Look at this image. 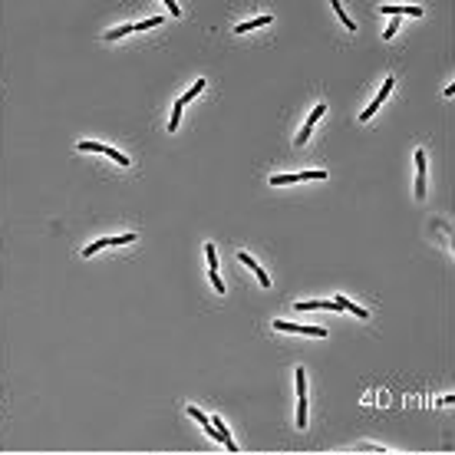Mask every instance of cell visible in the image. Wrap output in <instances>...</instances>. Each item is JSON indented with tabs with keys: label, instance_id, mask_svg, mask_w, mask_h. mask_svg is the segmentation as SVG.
<instances>
[{
	"label": "cell",
	"instance_id": "5bb4252c",
	"mask_svg": "<svg viewBox=\"0 0 455 455\" xmlns=\"http://www.w3.org/2000/svg\"><path fill=\"white\" fill-rule=\"evenodd\" d=\"M264 23H271V17H267V13H264V17H254V20H248V23H237V26H234V33L257 30V26H264Z\"/></svg>",
	"mask_w": 455,
	"mask_h": 455
},
{
	"label": "cell",
	"instance_id": "3957f363",
	"mask_svg": "<svg viewBox=\"0 0 455 455\" xmlns=\"http://www.w3.org/2000/svg\"><path fill=\"white\" fill-rule=\"evenodd\" d=\"M274 330H284V333H307V337H327V327H300V324H290V320H274Z\"/></svg>",
	"mask_w": 455,
	"mask_h": 455
},
{
	"label": "cell",
	"instance_id": "9c48e42d",
	"mask_svg": "<svg viewBox=\"0 0 455 455\" xmlns=\"http://www.w3.org/2000/svg\"><path fill=\"white\" fill-rule=\"evenodd\" d=\"M416 195H425V152H416Z\"/></svg>",
	"mask_w": 455,
	"mask_h": 455
},
{
	"label": "cell",
	"instance_id": "44dd1931",
	"mask_svg": "<svg viewBox=\"0 0 455 455\" xmlns=\"http://www.w3.org/2000/svg\"><path fill=\"white\" fill-rule=\"evenodd\" d=\"M396 30H399V20H393V23L386 26V40H389V37H396Z\"/></svg>",
	"mask_w": 455,
	"mask_h": 455
},
{
	"label": "cell",
	"instance_id": "2e32d148",
	"mask_svg": "<svg viewBox=\"0 0 455 455\" xmlns=\"http://www.w3.org/2000/svg\"><path fill=\"white\" fill-rule=\"evenodd\" d=\"M201 89H205V79H198V83H195V86H192V89H188V93H185V96H181V99H178V102H181V106H185V102H192V99H195V96H198V93H201Z\"/></svg>",
	"mask_w": 455,
	"mask_h": 455
},
{
	"label": "cell",
	"instance_id": "9a60e30c",
	"mask_svg": "<svg viewBox=\"0 0 455 455\" xmlns=\"http://www.w3.org/2000/svg\"><path fill=\"white\" fill-rule=\"evenodd\" d=\"M333 10H337V17L343 20V26H346V30H356V23L346 17V10H343V4H340V0H333Z\"/></svg>",
	"mask_w": 455,
	"mask_h": 455
},
{
	"label": "cell",
	"instance_id": "277c9868",
	"mask_svg": "<svg viewBox=\"0 0 455 455\" xmlns=\"http://www.w3.org/2000/svg\"><path fill=\"white\" fill-rule=\"evenodd\" d=\"M132 241H136V234H132V231H129V234H119V237H102V241H93V244H89V248H83V254H96V251H102V248H116V244H132Z\"/></svg>",
	"mask_w": 455,
	"mask_h": 455
},
{
	"label": "cell",
	"instance_id": "d6986e66",
	"mask_svg": "<svg viewBox=\"0 0 455 455\" xmlns=\"http://www.w3.org/2000/svg\"><path fill=\"white\" fill-rule=\"evenodd\" d=\"M158 23H162V17H149V20H139L136 30H152V26H158Z\"/></svg>",
	"mask_w": 455,
	"mask_h": 455
},
{
	"label": "cell",
	"instance_id": "52a82bcc",
	"mask_svg": "<svg viewBox=\"0 0 455 455\" xmlns=\"http://www.w3.org/2000/svg\"><path fill=\"white\" fill-rule=\"evenodd\" d=\"M327 113V106H324V102H320V106L317 109H313V113L310 116H307V125H304V129H300V136H297V145H304L307 142V139H310V132H313V125H317V119L320 116H324Z\"/></svg>",
	"mask_w": 455,
	"mask_h": 455
},
{
	"label": "cell",
	"instance_id": "7c38bea8",
	"mask_svg": "<svg viewBox=\"0 0 455 455\" xmlns=\"http://www.w3.org/2000/svg\"><path fill=\"white\" fill-rule=\"evenodd\" d=\"M380 13H393V17H399V13H409V17H422V7H380Z\"/></svg>",
	"mask_w": 455,
	"mask_h": 455
},
{
	"label": "cell",
	"instance_id": "ba28073f",
	"mask_svg": "<svg viewBox=\"0 0 455 455\" xmlns=\"http://www.w3.org/2000/svg\"><path fill=\"white\" fill-rule=\"evenodd\" d=\"M211 425H215V439H218L221 445H225V449H231V452H237V445H234V439H231V432L225 429V422H221L218 416L211 419Z\"/></svg>",
	"mask_w": 455,
	"mask_h": 455
},
{
	"label": "cell",
	"instance_id": "6da1fadb",
	"mask_svg": "<svg viewBox=\"0 0 455 455\" xmlns=\"http://www.w3.org/2000/svg\"><path fill=\"white\" fill-rule=\"evenodd\" d=\"M297 425H307V376L297 366Z\"/></svg>",
	"mask_w": 455,
	"mask_h": 455
},
{
	"label": "cell",
	"instance_id": "4fadbf2b",
	"mask_svg": "<svg viewBox=\"0 0 455 455\" xmlns=\"http://www.w3.org/2000/svg\"><path fill=\"white\" fill-rule=\"evenodd\" d=\"M333 304H337V310H350V313H356V317H369L363 307H356V304H350L346 297H333Z\"/></svg>",
	"mask_w": 455,
	"mask_h": 455
},
{
	"label": "cell",
	"instance_id": "8fae6325",
	"mask_svg": "<svg viewBox=\"0 0 455 455\" xmlns=\"http://www.w3.org/2000/svg\"><path fill=\"white\" fill-rule=\"evenodd\" d=\"M320 307H324V310H337L333 300H300L297 310H320Z\"/></svg>",
	"mask_w": 455,
	"mask_h": 455
},
{
	"label": "cell",
	"instance_id": "e0dca14e",
	"mask_svg": "<svg viewBox=\"0 0 455 455\" xmlns=\"http://www.w3.org/2000/svg\"><path fill=\"white\" fill-rule=\"evenodd\" d=\"M132 30H136V23H125V26H116V30H113V33H109V37H106V40H119V37H125V33H132Z\"/></svg>",
	"mask_w": 455,
	"mask_h": 455
},
{
	"label": "cell",
	"instance_id": "ffe728a7",
	"mask_svg": "<svg viewBox=\"0 0 455 455\" xmlns=\"http://www.w3.org/2000/svg\"><path fill=\"white\" fill-rule=\"evenodd\" d=\"M165 10H169L172 17H178V13H181V10H178V4H175V0H165Z\"/></svg>",
	"mask_w": 455,
	"mask_h": 455
},
{
	"label": "cell",
	"instance_id": "5b68a950",
	"mask_svg": "<svg viewBox=\"0 0 455 455\" xmlns=\"http://www.w3.org/2000/svg\"><path fill=\"white\" fill-rule=\"evenodd\" d=\"M393 86H396V79H393V76H389V79H386V83H383V89H380V93H376V99H373V102H369V106H366V109H363V116H360V119H363V122H366V119H373V116H376V109H380V106H383V99H386V96H389V89H393Z\"/></svg>",
	"mask_w": 455,
	"mask_h": 455
},
{
	"label": "cell",
	"instance_id": "30bf717a",
	"mask_svg": "<svg viewBox=\"0 0 455 455\" xmlns=\"http://www.w3.org/2000/svg\"><path fill=\"white\" fill-rule=\"evenodd\" d=\"M237 257H241V264H248V267H251V271H254V274H257V281H261V287H271V277L264 274V267H261V264L254 261V257H251V254H244V251H241V254H237Z\"/></svg>",
	"mask_w": 455,
	"mask_h": 455
},
{
	"label": "cell",
	"instance_id": "7a4b0ae2",
	"mask_svg": "<svg viewBox=\"0 0 455 455\" xmlns=\"http://www.w3.org/2000/svg\"><path fill=\"white\" fill-rule=\"evenodd\" d=\"M313 178H327L324 169H310V172H297V175H274L271 185H293V181H313Z\"/></svg>",
	"mask_w": 455,
	"mask_h": 455
},
{
	"label": "cell",
	"instance_id": "8992f818",
	"mask_svg": "<svg viewBox=\"0 0 455 455\" xmlns=\"http://www.w3.org/2000/svg\"><path fill=\"white\" fill-rule=\"evenodd\" d=\"M205 254H208V271H211V284L218 293H225V281L218 274V254H215V244H205Z\"/></svg>",
	"mask_w": 455,
	"mask_h": 455
},
{
	"label": "cell",
	"instance_id": "ac0fdd59",
	"mask_svg": "<svg viewBox=\"0 0 455 455\" xmlns=\"http://www.w3.org/2000/svg\"><path fill=\"white\" fill-rule=\"evenodd\" d=\"M178 119H181V102L178 99H175V109H172V119H169V129L175 132V129H178Z\"/></svg>",
	"mask_w": 455,
	"mask_h": 455
}]
</instances>
